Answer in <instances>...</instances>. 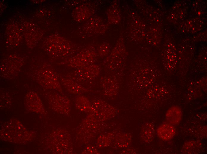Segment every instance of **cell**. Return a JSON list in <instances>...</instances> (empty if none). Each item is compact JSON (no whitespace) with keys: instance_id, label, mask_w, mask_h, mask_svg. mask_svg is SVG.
Segmentation results:
<instances>
[{"instance_id":"30bf717a","label":"cell","mask_w":207,"mask_h":154,"mask_svg":"<svg viewBox=\"0 0 207 154\" xmlns=\"http://www.w3.org/2000/svg\"><path fill=\"white\" fill-rule=\"evenodd\" d=\"M26 106L32 109L40 110L42 108V105L40 99L34 93L30 92L26 95Z\"/></svg>"},{"instance_id":"5b68a950","label":"cell","mask_w":207,"mask_h":154,"mask_svg":"<svg viewBox=\"0 0 207 154\" xmlns=\"http://www.w3.org/2000/svg\"><path fill=\"white\" fill-rule=\"evenodd\" d=\"M60 83L70 93L80 94L88 92V89L77 82L66 77L58 74Z\"/></svg>"},{"instance_id":"ba28073f","label":"cell","mask_w":207,"mask_h":154,"mask_svg":"<svg viewBox=\"0 0 207 154\" xmlns=\"http://www.w3.org/2000/svg\"><path fill=\"white\" fill-rule=\"evenodd\" d=\"M202 147V143L198 141L190 140L186 142L181 149L184 154H195L199 153Z\"/></svg>"},{"instance_id":"52a82bcc","label":"cell","mask_w":207,"mask_h":154,"mask_svg":"<svg viewBox=\"0 0 207 154\" xmlns=\"http://www.w3.org/2000/svg\"><path fill=\"white\" fill-rule=\"evenodd\" d=\"M182 117L181 110L177 106L171 107L166 113V119L167 122L173 125L178 124L181 120Z\"/></svg>"},{"instance_id":"8fae6325","label":"cell","mask_w":207,"mask_h":154,"mask_svg":"<svg viewBox=\"0 0 207 154\" xmlns=\"http://www.w3.org/2000/svg\"><path fill=\"white\" fill-rule=\"evenodd\" d=\"M75 106L81 111L88 112L91 106V102L86 97L80 96L76 100Z\"/></svg>"},{"instance_id":"8992f818","label":"cell","mask_w":207,"mask_h":154,"mask_svg":"<svg viewBox=\"0 0 207 154\" xmlns=\"http://www.w3.org/2000/svg\"><path fill=\"white\" fill-rule=\"evenodd\" d=\"M176 132L173 125L168 122L161 124L158 127L157 134L158 137L164 141H169L174 137Z\"/></svg>"},{"instance_id":"9c48e42d","label":"cell","mask_w":207,"mask_h":154,"mask_svg":"<svg viewBox=\"0 0 207 154\" xmlns=\"http://www.w3.org/2000/svg\"><path fill=\"white\" fill-rule=\"evenodd\" d=\"M141 135L142 139L145 142H151L155 135V128L153 124L151 123H145L142 127Z\"/></svg>"},{"instance_id":"7a4b0ae2","label":"cell","mask_w":207,"mask_h":154,"mask_svg":"<svg viewBox=\"0 0 207 154\" xmlns=\"http://www.w3.org/2000/svg\"><path fill=\"white\" fill-rule=\"evenodd\" d=\"M98 67L93 65L69 73L65 76L81 84L88 83L94 80L98 75Z\"/></svg>"},{"instance_id":"6da1fadb","label":"cell","mask_w":207,"mask_h":154,"mask_svg":"<svg viewBox=\"0 0 207 154\" xmlns=\"http://www.w3.org/2000/svg\"><path fill=\"white\" fill-rule=\"evenodd\" d=\"M27 74L32 80L43 87L62 92L58 74L52 68L45 65L32 68Z\"/></svg>"},{"instance_id":"3957f363","label":"cell","mask_w":207,"mask_h":154,"mask_svg":"<svg viewBox=\"0 0 207 154\" xmlns=\"http://www.w3.org/2000/svg\"><path fill=\"white\" fill-rule=\"evenodd\" d=\"M94 56V53L92 49L86 48L64 63L72 68L76 69L81 68L92 65Z\"/></svg>"},{"instance_id":"277c9868","label":"cell","mask_w":207,"mask_h":154,"mask_svg":"<svg viewBox=\"0 0 207 154\" xmlns=\"http://www.w3.org/2000/svg\"><path fill=\"white\" fill-rule=\"evenodd\" d=\"M49 103L55 110L64 113H69L71 106L69 99L57 93L49 94L47 96Z\"/></svg>"},{"instance_id":"7c38bea8","label":"cell","mask_w":207,"mask_h":154,"mask_svg":"<svg viewBox=\"0 0 207 154\" xmlns=\"http://www.w3.org/2000/svg\"><path fill=\"white\" fill-rule=\"evenodd\" d=\"M97 150L94 147L92 146H87L85 150L84 153L85 154H92L97 153L98 152Z\"/></svg>"}]
</instances>
